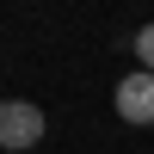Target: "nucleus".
<instances>
[{
	"instance_id": "obj_1",
	"label": "nucleus",
	"mask_w": 154,
	"mask_h": 154,
	"mask_svg": "<svg viewBox=\"0 0 154 154\" xmlns=\"http://www.w3.org/2000/svg\"><path fill=\"white\" fill-rule=\"evenodd\" d=\"M43 142V111L31 99H0V148L6 154H25Z\"/></svg>"
},
{
	"instance_id": "obj_2",
	"label": "nucleus",
	"mask_w": 154,
	"mask_h": 154,
	"mask_svg": "<svg viewBox=\"0 0 154 154\" xmlns=\"http://www.w3.org/2000/svg\"><path fill=\"white\" fill-rule=\"evenodd\" d=\"M117 117L123 123H154V74L136 68L117 80Z\"/></svg>"
},
{
	"instance_id": "obj_3",
	"label": "nucleus",
	"mask_w": 154,
	"mask_h": 154,
	"mask_svg": "<svg viewBox=\"0 0 154 154\" xmlns=\"http://www.w3.org/2000/svg\"><path fill=\"white\" fill-rule=\"evenodd\" d=\"M136 62L154 74V25H142V31H136Z\"/></svg>"
}]
</instances>
